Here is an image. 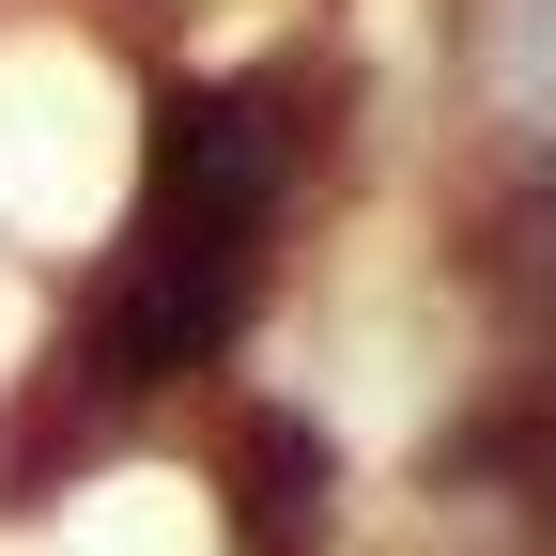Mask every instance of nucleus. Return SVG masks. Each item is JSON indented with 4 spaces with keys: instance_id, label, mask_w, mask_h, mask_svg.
I'll return each instance as SVG.
<instances>
[{
    "instance_id": "obj_1",
    "label": "nucleus",
    "mask_w": 556,
    "mask_h": 556,
    "mask_svg": "<svg viewBox=\"0 0 556 556\" xmlns=\"http://www.w3.org/2000/svg\"><path fill=\"white\" fill-rule=\"evenodd\" d=\"M294 170H309L294 78H201V93L155 109L124 248H109V278H93V325H78L93 402L186 387V371L248 325L263 263H278V217H294Z\"/></svg>"
}]
</instances>
